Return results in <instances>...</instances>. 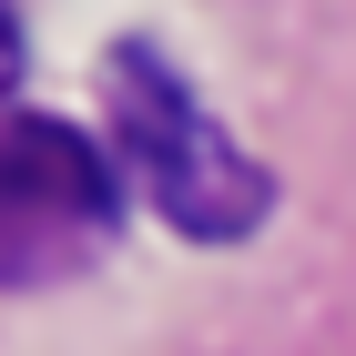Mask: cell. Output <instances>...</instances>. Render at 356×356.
I'll return each instance as SVG.
<instances>
[{
    "label": "cell",
    "instance_id": "1",
    "mask_svg": "<svg viewBox=\"0 0 356 356\" xmlns=\"http://www.w3.org/2000/svg\"><path fill=\"white\" fill-rule=\"evenodd\" d=\"M102 92H112V143H122L133 184L153 193V214L173 234H193V245H245L254 224L275 214V173L193 102V82L153 41H112Z\"/></svg>",
    "mask_w": 356,
    "mask_h": 356
},
{
    "label": "cell",
    "instance_id": "2",
    "mask_svg": "<svg viewBox=\"0 0 356 356\" xmlns=\"http://www.w3.org/2000/svg\"><path fill=\"white\" fill-rule=\"evenodd\" d=\"M122 224V184H112L102 143L61 112H10L0 143V275L10 285H61L112 245Z\"/></svg>",
    "mask_w": 356,
    "mask_h": 356
}]
</instances>
